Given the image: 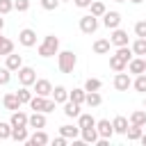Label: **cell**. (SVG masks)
<instances>
[{"mask_svg": "<svg viewBox=\"0 0 146 146\" xmlns=\"http://www.w3.org/2000/svg\"><path fill=\"white\" fill-rule=\"evenodd\" d=\"M57 48H59V39H57L55 34H48V36L43 39V43H41L36 50H39V55H41V57H50V55H55V52H57Z\"/></svg>", "mask_w": 146, "mask_h": 146, "instance_id": "cell-1", "label": "cell"}, {"mask_svg": "<svg viewBox=\"0 0 146 146\" xmlns=\"http://www.w3.org/2000/svg\"><path fill=\"white\" fill-rule=\"evenodd\" d=\"M75 55L71 52V50H64V52H59V59H57V64H59V68L64 71V73H68V71H73V66H75Z\"/></svg>", "mask_w": 146, "mask_h": 146, "instance_id": "cell-2", "label": "cell"}, {"mask_svg": "<svg viewBox=\"0 0 146 146\" xmlns=\"http://www.w3.org/2000/svg\"><path fill=\"white\" fill-rule=\"evenodd\" d=\"M96 27H98V21H96V16H94V14H89V16H82V18H80V30H82V32L91 34V32H96Z\"/></svg>", "mask_w": 146, "mask_h": 146, "instance_id": "cell-3", "label": "cell"}, {"mask_svg": "<svg viewBox=\"0 0 146 146\" xmlns=\"http://www.w3.org/2000/svg\"><path fill=\"white\" fill-rule=\"evenodd\" d=\"M18 80H21V84H32L34 80H36V73H34V68H30V66H21L18 68Z\"/></svg>", "mask_w": 146, "mask_h": 146, "instance_id": "cell-4", "label": "cell"}, {"mask_svg": "<svg viewBox=\"0 0 146 146\" xmlns=\"http://www.w3.org/2000/svg\"><path fill=\"white\" fill-rule=\"evenodd\" d=\"M18 41H21L23 46H34V43H36V32H34V30H30V27L21 30V34H18Z\"/></svg>", "mask_w": 146, "mask_h": 146, "instance_id": "cell-5", "label": "cell"}, {"mask_svg": "<svg viewBox=\"0 0 146 146\" xmlns=\"http://www.w3.org/2000/svg\"><path fill=\"white\" fill-rule=\"evenodd\" d=\"M119 21H121L119 11H105V14H103V23H105V27H116Z\"/></svg>", "mask_w": 146, "mask_h": 146, "instance_id": "cell-6", "label": "cell"}, {"mask_svg": "<svg viewBox=\"0 0 146 146\" xmlns=\"http://www.w3.org/2000/svg\"><path fill=\"white\" fill-rule=\"evenodd\" d=\"M96 128H98V135H100V137H112V132H114V125H112L107 119L98 121V123H96Z\"/></svg>", "mask_w": 146, "mask_h": 146, "instance_id": "cell-7", "label": "cell"}, {"mask_svg": "<svg viewBox=\"0 0 146 146\" xmlns=\"http://www.w3.org/2000/svg\"><path fill=\"white\" fill-rule=\"evenodd\" d=\"M34 84H36V94H39V96H48V94H52V84H50V80H34Z\"/></svg>", "mask_w": 146, "mask_h": 146, "instance_id": "cell-8", "label": "cell"}, {"mask_svg": "<svg viewBox=\"0 0 146 146\" xmlns=\"http://www.w3.org/2000/svg\"><path fill=\"white\" fill-rule=\"evenodd\" d=\"M110 41L116 43V46H128V32H123V30H114Z\"/></svg>", "mask_w": 146, "mask_h": 146, "instance_id": "cell-9", "label": "cell"}, {"mask_svg": "<svg viewBox=\"0 0 146 146\" xmlns=\"http://www.w3.org/2000/svg\"><path fill=\"white\" fill-rule=\"evenodd\" d=\"M128 68H130V73H146V62H144L141 57H137V59H130Z\"/></svg>", "mask_w": 146, "mask_h": 146, "instance_id": "cell-10", "label": "cell"}, {"mask_svg": "<svg viewBox=\"0 0 146 146\" xmlns=\"http://www.w3.org/2000/svg\"><path fill=\"white\" fill-rule=\"evenodd\" d=\"M130 84H132V82H130V78H128L125 73H119V75L114 78V87H116L119 91H125V89H128Z\"/></svg>", "mask_w": 146, "mask_h": 146, "instance_id": "cell-11", "label": "cell"}, {"mask_svg": "<svg viewBox=\"0 0 146 146\" xmlns=\"http://www.w3.org/2000/svg\"><path fill=\"white\" fill-rule=\"evenodd\" d=\"M27 123H30V116L23 114L21 110H14V114H11V125H27Z\"/></svg>", "mask_w": 146, "mask_h": 146, "instance_id": "cell-12", "label": "cell"}, {"mask_svg": "<svg viewBox=\"0 0 146 146\" xmlns=\"http://www.w3.org/2000/svg\"><path fill=\"white\" fill-rule=\"evenodd\" d=\"M21 64H23L21 55H14V52H9V55H7V68H9V71H16V68H21Z\"/></svg>", "mask_w": 146, "mask_h": 146, "instance_id": "cell-13", "label": "cell"}, {"mask_svg": "<svg viewBox=\"0 0 146 146\" xmlns=\"http://www.w3.org/2000/svg\"><path fill=\"white\" fill-rule=\"evenodd\" d=\"M125 64H128V62H125V59H123V57H121L119 52L110 57V66H112L114 71H123V68H125Z\"/></svg>", "mask_w": 146, "mask_h": 146, "instance_id": "cell-14", "label": "cell"}, {"mask_svg": "<svg viewBox=\"0 0 146 146\" xmlns=\"http://www.w3.org/2000/svg\"><path fill=\"white\" fill-rule=\"evenodd\" d=\"M2 103H5V107H7V110H18V107H21V100H18V96H16V94H7Z\"/></svg>", "mask_w": 146, "mask_h": 146, "instance_id": "cell-15", "label": "cell"}, {"mask_svg": "<svg viewBox=\"0 0 146 146\" xmlns=\"http://www.w3.org/2000/svg\"><path fill=\"white\" fill-rule=\"evenodd\" d=\"M46 103H48V100H46L43 96H32V100H30V107H32L34 112H43V110H46Z\"/></svg>", "mask_w": 146, "mask_h": 146, "instance_id": "cell-16", "label": "cell"}, {"mask_svg": "<svg viewBox=\"0 0 146 146\" xmlns=\"http://www.w3.org/2000/svg\"><path fill=\"white\" fill-rule=\"evenodd\" d=\"M64 114H66V116H78V114H80V103L68 100V103L64 105Z\"/></svg>", "mask_w": 146, "mask_h": 146, "instance_id": "cell-17", "label": "cell"}, {"mask_svg": "<svg viewBox=\"0 0 146 146\" xmlns=\"http://www.w3.org/2000/svg\"><path fill=\"white\" fill-rule=\"evenodd\" d=\"M11 137H14L16 141H25V139H27V130H25V125H14V128H11Z\"/></svg>", "mask_w": 146, "mask_h": 146, "instance_id": "cell-18", "label": "cell"}, {"mask_svg": "<svg viewBox=\"0 0 146 146\" xmlns=\"http://www.w3.org/2000/svg\"><path fill=\"white\" fill-rule=\"evenodd\" d=\"M52 98H55V103H66L68 91H66L64 87H55V89H52Z\"/></svg>", "mask_w": 146, "mask_h": 146, "instance_id": "cell-19", "label": "cell"}, {"mask_svg": "<svg viewBox=\"0 0 146 146\" xmlns=\"http://www.w3.org/2000/svg\"><path fill=\"white\" fill-rule=\"evenodd\" d=\"M84 103H87L89 107H98V105H100V94H98V91H87Z\"/></svg>", "mask_w": 146, "mask_h": 146, "instance_id": "cell-20", "label": "cell"}, {"mask_svg": "<svg viewBox=\"0 0 146 146\" xmlns=\"http://www.w3.org/2000/svg\"><path fill=\"white\" fill-rule=\"evenodd\" d=\"M112 125H114V132H125L128 130V119L125 116H116L112 121Z\"/></svg>", "mask_w": 146, "mask_h": 146, "instance_id": "cell-21", "label": "cell"}, {"mask_svg": "<svg viewBox=\"0 0 146 146\" xmlns=\"http://www.w3.org/2000/svg\"><path fill=\"white\" fill-rule=\"evenodd\" d=\"M125 135H128V139H141V125L130 123V125H128V130H125Z\"/></svg>", "mask_w": 146, "mask_h": 146, "instance_id": "cell-22", "label": "cell"}, {"mask_svg": "<svg viewBox=\"0 0 146 146\" xmlns=\"http://www.w3.org/2000/svg\"><path fill=\"white\" fill-rule=\"evenodd\" d=\"M107 50H110V41H107V39H98V41H94V52L103 55V52H107Z\"/></svg>", "mask_w": 146, "mask_h": 146, "instance_id": "cell-23", "label": "cell"}, {"mask_svg": "<svg viewBox=\"0 0 146 146\" xmlns=\"http://www.w3.org/2000/svg\"><path fill=\"white\" fill-rule=\"evenodd\" d=\"M30 125H32V128H43V125H46V116L39 114V112H34V114L30 116Z\"/></svg>", "mask_w": 146, "mask_h": 146, "instance_id": "cell-24", "label": "cell"}, {"mask_svg": "<svg viewBox=\"0 0 146 146\" xmlns=\"http://www.w3.org/2000/svg\"><path fill=\"white\" fill-rule=\"evenodd\" d=\"M46 141H48V135H46V132H34V135L30 137V144H32V146H43Z\"/></svg>", "mask_w": 146, "mask_h": 146, "instance_id": "cell-25", "label": "cell"}, {"mask_svg": "<svg viewBox=\"0 0 146 146\" xmlns=\"http://www.w3.org/2000/svg\"><path fill=\"white\" fill-rule=\"evenodd\" d=\"M130 123H137V125H144V123H146V112H141V110H137V112H132V114H130Z\"/></svg>", "mask_w": 146, "mask_h": 146, "instance_id": "cell-26", "label": "cell"}, {"mask_svg": "<svg viewBox=\"0 0 146 146\" xmlns=\"http://www.w3.org/2000/svg\"><path fill=\"white\" fill-rule=\"evenodd\" d=\"M82 137H84L87 141H96V139H98V130H96V125H91V128H82Z\"/></svg>", "mask_w": 146, "mask_h": 146, "instance_id": "cell-27", "label": "cell"}, {"mask_svg": "<svg viewBox=\"0 0 146 146\" xmlns=\"http://www.w3.org/2000/svg\"><path fill=\"white\" fill-rule=\"evenodd\" d=\"M14 52V41L11 39H2L0 41V55H9Z\"/></svg>", "mask_w": 146, "mask_h": 146, "instance_id": "cell-28", "label": "cell"}, {"mask_svg": "<svg viewBox=\"0 0 146 146\" xmlns=\"http://www.w3.org/2000/svg\"><path fill=\"white\" fill-rule=\"evenodd\" d=\"M132 50H135L137 55H146V39H144V36H139V39L132 43Z\"/></svg>", "mask_w": 146, "mask_h": 146, "instance_id": "cell-29", "label": "cell"}, {"mask_svg": "<svg viewBox=\"0 0 146 146\" xmlns=\"http://www.w3.org/2000/svg\"><path fill=\"white\" fill-rule=\"evenodd\" d=\"M84 98H87V89H73V91H71V100L84 103Z\"/></svg>", "mask_w": 146, "mask_h": 146, "instance_id": "cell-30", "label": "cell"}, {"mask_svg": "<svg viewBox=\"0 0 146 146\" xmlns=\"http://www.w3.org/2000/svg\"><path fill=\"white\" fill-rule=\"evenodd\" d=\"M16 96H18V100H21V103H30V100H32V94L27 91V87H25V84H23V89H18V91H16Z\"/></svg>", "mask_w": 146, "mask_h": 146, "instance_id": "cell-31", "label": "cell"}, {"mask_svg": "<svg viewBox=\"0 0 146 146\" xmlns=\"http://www.w3.org/2000/svg\"><path fill=\"white\" fill-rule=\"evenodd\" d=\"M91 125H96V119L91 114H82L80 116V128H91Z\"/></svg>", "mask_w": 146, "mask_h": 146, "instance_id": "cell-32", "label": "cell"}, {"mask_svg": "<svg viewBox=\"0 0 146 146\" xmlns=\"http://www.w3.org/2000/svg\"><path fill=\"white\" fill-rule=\"evenodd\" d=\"M84 89H87V91H98V89H100V80H96V78H89V80L84 82Z\"/></svg>", "mask_w": 146, "mask_h": 146, "instance_id": "cell-33", "label": "cell"}, {"mask_svg": "<svg viewBox=\"0 0 146 146\" xmlns=\"http://www.w3.org/2000/svg\"><path fill=\"white\" fill-rule=\"evenodd\" d=\"M11 128H14V125H9V123H2V121H0V139L11 137Z\"/></svg>", "mask_w": 146, "mask_h": 146, "instance_id": "cell-34", "label": "cell"}, {"mask_svg": "<svg viewBox=\"0 0 146 146\" xmlns=\"http://www.w3.org/2000/svg\"><path fill=\"white\" fill-rule=\"evenodd\" d=\"M135 89L137 91H146V73H139V78L135 80Z\"/></svg>", "mask_w": 146, "mask_h": 146, "instance_id": "cell-35", "label": "cell"}, {"mask_svg": "<svg viewBox=\"0 0 146 146\" xmlns=\"http://www.w3.org/2000/svg\"><path fill=\"white\" fill-rule=\"evenodd\" d=\"M91 14L94 16H103L105 14V5L103 2H91Z\"/></svg>", "mask_w": 146, "mask_h": 146, "instance_id": "cell-36", "label": "cell"}, {"mask_svg": "<svg viewBox=\"0 0 146 146\" xmlns=\"http://www.w3.org/2000/svg\"><path fill=\"white\" fill-rule=\"evenodd\" d=\"M62 135L64 137H78V128H73V125H62Z\"/></svg>", "mask_w": 146, "mask_h": 146, "instance_id": "cell-37", "label": "cell"}, {"mask_svg": "<svg viewBox=\"0 0 146 146\" xmlns=\"http://www.w3.org/2000/svg\"><path fill=\"white\" fill-rule=\"evenodd\" d=\"M135 32H137V36H144L146 39V21H139L135 25Z\"/></svg>", "mask_w": 146, "mask_h": 146, "instance_id": "cell-38", "label": "cell"}, {"mask_svg": "<svg viewBox=\"0 0 146 146\" xmlns=\"http://www.w3.org/2000/svg\"><path fill=\"white\" fill-rule=\"evenodd\" d=\"M14 9V2L11 0H0V14H7Z\"/></svg>", "mask_w": 146, "mask_h": 146, "instance_id": "cell-39", "label": "cell"}, {"mask_svg": "<svg viewBox=\"0 0 146 146\" xmlns=\"http://www.w3.org/2000/svg\"><path fill=\"white\" fill-rule=\"evenodd\" d=\"M14 7H16L18 11H25V9L30 7V2H27V0H14Z\"/></svg>", "mask_w": 146, "mask_h": 146, "instance_id": "cell-40", "label": "cell"}, {"mask_svg": "<svg viewBox=\"0 0 146 146\" xmlns=\"http://www.w3.org/2000/svg\"><path fill=\"white\" fill-rule=\"evenodd\" d=\"M41 5H43V9H55L59 5V0H41Z\"/></svg>", "mask_w": 146, "mask_h": 146, "instance_id": "cell-41", "label": "cell"}, {"mask_svg": "<svg viewBox=\"0 0 146 146\" xmlns=\"http://www.w3.org/2000/svg\"><path fill=\"white\" fill-rule=\"evenodd\" d=\"M7 80H9V68L5 66V68H0V84H5Z\"/></svg>", "mask_w": 146, "mask_h": 146, "instance_id": "cell-42", "label": "cell"}, {"mask_svg": "<svg viewBox=\"0 0 146 146\" xmlns=\"http://www.w3.org/2000/svg\"><path fill=\"white\" fill-rule=\"evenodd\" d=\"M55 105H57L55 100H48V103H46V110H43V112H52V110H55Z\"/></svg>", "mask_w": 146, "mask_h": 146, "instance_id": "cell-43", "label": "cell"}, {"mask_svg": "<svg viewBox=\"0 0 146 146\" xmlns=\"http://www.w3.org/2000/svg\"><path fill=\"white\" fill-rule=\"evenodd\" d=\"M75 5H78V7H89L91 0H75Z\"/></svg>", "mask_w": 146, "mask_h": 146, "instance_id": "cell-44", "label": "cell"}, {"mask_svg": "<svg viewBox=\"0 0 146 146\" xmlns=\"http://www.w3.org/2000/svg\"><path fill=\"white\" fill-rule=\"evenodd\" d=\"M64 144H66V137H57L55 139V146H64Z\"/></svg>", "mask_w": 146, "mask_h": 146, "instance_id": "cell-45", "label": "cell"}, {"mask_svg": "<svg viewBox=\"0 0 146 146\" xmlns=\"http://www.w3.org/2000/svg\"><path fill=\"white\" fill-rule=\"evenodd\" d=\"M141 144L146 146V135H144V132H141Z\"/></svg>", "mask_w": 146, "mask_h": 146, "instance_id": "cell-46", "label": "cell"}, {"mask_svg": "<svg viewBox=\"0 0 146 146\" xmlns=\"http://www.w3.org/2000/svg\"><path fill=\"white\" fill-rule=\"evenodd\" d=\"M2 27H5V21H2V18H0V30H2Z\"/></svg>", "mask_w": 146, "mask_h": 146, "instance_id": "cell-47", "label": "cell"}, {"mask_svg": "<svg viewBox=\"0 0 146 146\" xmlns=\"http://www.w3.org/2000/svg\"><path fill=\"white\" fill-rule=\"evenodd\" d=\"M132 2H141V0H132Z\"/></svg>", "mask_w": 146, "mask_h": 146, "instance_id": "cell-48", "label": "cell"}, {"mask_svg": "<svg viewBox=\"0 0 146 146\" xmlns=\"http://www.w3.org/2000/svg\"><path fill=\"white\" fill-rule=\"evenodd\" d=\"M144 105H146V98H144Z\"/></svg>", "mask_w": 146, "mask_h": 146, "instance_id": "cell-49", "label": "cell"}]
</instances>
